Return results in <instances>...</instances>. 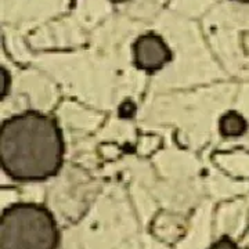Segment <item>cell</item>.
<instances>
[{
    "label": "cell",
    "instance_id": "obj_5",
    "mask_svg": "<svg viewBox=\"0 0 249 249\" xmlns=\"http://www.w3.org/2000/svg\"><path fill=\"white\" fill-rule=\"evenodd\" d=\"M209 249H238V247L230 237H223L219 241H216L214 244H212Z\"/></svg>",
    "mask_w": 249,
    "mask_h": 249
},
{
    "label": "cell",
    "instance_id": "obj_1",
    "mask_svg": "<svg viewBox=\"0 0 249 249\" xmlns=\"http://www.w3.org/2000/svg\"><path fill=\"white\" fill-rule=\"evenodd\" d=\"M64 139L53 116L25 111L0 126V165L18 181H43L55 176L64 160Z\"/></svg>",
    "mask_w": 249,
    "mask_h": 249
},
{
    "label": "cell",
    "instance_id": "obj_6",
    "mask_svg": "<svg viewBox=\"0 0 249 249\" xmlns=\"http://www.w3.org/2000/svg\"><path fill=\"white\" fill-rule=\"evenodd\" d=\"M114 3H122V1H126V0H112Z\"/></svg>",
    "mask_w": 249,
    "mask_h": 249
},
{
    "label": "cell",
    "instance_id": "obj_4",
    "mask_svg": "<svg viewBox=\"0 0 249 249\" xmlns=\"http://www.w3.org/2000/svg\"><path fill=\"white\" fill-rule=\"evenodd\" d=\"M219 130L224 137H240L248 130V122L240 112L230 111L220 118Z\"/></svg>",
    "mask_w": 249,
    "mask_h": 249
},
{
    "label": "cell",
    "instance_id": "obj_2",
    "mask_svg": "<svg viewBox=\"0 0 249 249\" xmlns=\"http://www.w3.org/2000/svg\"><path fill=\"white\" fill-rule=\"evenodd\" d=\"M58 242L57 222L43 205H11L0 216V249H57Z\"/></svg>",
    "mask_w": 249,
    "mask_h": 249
},
{
    "label": "cell",
    "instance_id": "obj_7",
    "mask_svg": "<svg viewBox=\"0 0 249 249\" xmlns=\"http://www.w3.org/2000/svg\"><path fill=\"white\" fill-rule=\"evenodd\" d=\"M237 1H242V3H249V0H237Z\"/></svg>",
    "mask_w": 249,
    "mask_h": 249
},
{
    "label": "cell",
    "instance_id": "obj_3",
    "mask_svg": "<svg viewBox=\"0 0 249 249\" xmlns=\"http://www.w3.org/2000/svg\"><path fill=\"white\" fill-rule=\"evenodd\" d=\"M134 65L145 72L162 70L172 60V52L158 34L142 35L133 45Z\"/></svg>",
    "mask_w": 249,
    "mask_h": 249
}]
</instances>
